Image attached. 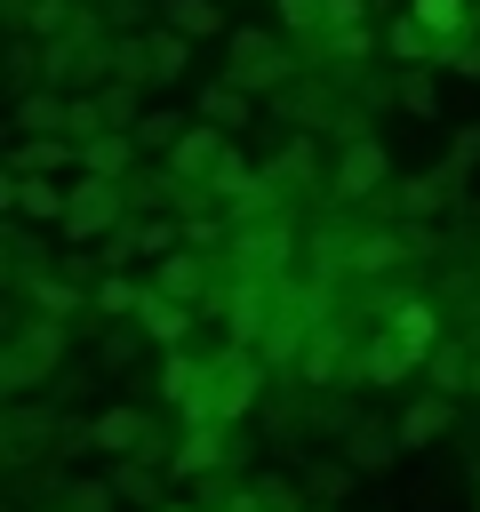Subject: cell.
I'll return each instance as SVG.
<instances>
[{
    "instance_id": "836d02e7",
    "label": "cell",
    "mask_w": 480,
    "mask_h": 512,
    "mask_svg": "<svg viewBox=\"0 0 480 512\" xmlns=\"http://www.w3.org/2000/svg\"><path fill=\"white\" fill-rule=\"evenodd\" d=\"M40 8H56V0H8V32H24V24L40 16Z\"/></svg>"
},
{
    "instance_id": "83f0119b",
    "label": "cell",
    "mask_w": 480,
    "mask_h": 512,
    "mask_svg": "<svg viewBox=\"0 0 480 512\" xmlns=\"http://www.w3.org/2000/svg\"><path fill=\"white\" fill-rule=\"evenodd\" d=\"M56 496H64L72 512H120V488H112V472H72Z\"/></svg>"
},
{
    "instance_id": "e575fe53",
    "label": "cell",
    "mask_w": 480,
    "mask_h": 512,
    "mask_svg": "<svg viewBox=\"0 0 480 512\" xmlns=\"http://www.w3.org/2000/svg\"><path fill=\"white\" fill-rule=\"evenodd\" d=\"M24 512H72V504H64V496H48V504H24Z\"/></svg>"
},
{
    "instance_id": "484cf974",
    "label": "cell",
    "mask_w": 480,
    "mask_h": 512,
    "mask_svg": "<svg viewBox=\"0 0 480 512\" xmlns=\"http://www.w3.org/2000/svg\"><path fill=\"white\" fill-rule=\"evenodd\" d=\"M160 24H176V32H192V40H216V32H232V16H224L216 0H160Z\"/></svg>"
},
{
    "instance_id": "30bf717a",
    "label": "cell",
    "mask_w": 480,
    "mask_h": 512,
    "mask_svg": "<svg viewBox=\"0 0 480 512\" xmlns=\"http://www.w3.org/2000/svg\"><path fill=\"white\" fill-rule=\"evenodd\" d=\"M464 200V160H448V168H424V176H400L392 184V208L408 216V224H424V216H440V208H456Z\"/></svg>"
},
{
    "instance_id": "7402d4cb",
    "label": "cell",
    "mask_w": 480,
    "mask_h": 512,
    "mask_svg": "<svg viewBox=\"0 0 480 512\" xmlns=\"http://www.w3.org/2000/svg\"><path fill=\"white\" fill-rule=\"evenodd\" d=\"M192 112H200V120H216V128H256V96H248L240 80H208Z\"/></svg>"
},
{
    "instance_id": "1f68e13d",
    "label": "cell",
    "mask_w": 480,
    "mask_h": 512,
    "mask_svg": "<svg viewBox=\"0 0 480 512\" xmlns=\"http://www.w3.org/2000/svg\"><path fill=\"white\" fill-rule=\"evenodd\" d=\"M264 176H272V184H304V176H312V144L296 136V144H288L280 160H264Z\"/></svg>"
},
{
    "instance_id": "f546056e",
    "label": "cell",
    "mask_w": 480,
    "mask_h": 512,
    "mask_svg": "<svg viewBox=\"0 0 480 512\" xmlns=\"http://www.w3.org/2000/svg\"><path fill=\"white\" fill-rule=\"evenodd\" d=\"M136 296H144V280H128V272H104V280L88 288V312L120 320V312H136Z\"/></svg>"
},
{
    "instance_id": "6da1fadb",
    "label": "cell",
    "mask_w": 480,
    "mask_h": 512,
    "mask_svg": "<svg viewBox=\"0 0 480 512\" xmlns=\"http://www.w3.org/2000/svg\"><path fill=\"white\" fill-rule=\"evenodd\" d=\"M264 368L272 360L256 344H216V352L176 344L160 360V400L184 408V416H200V424H240L256 408V392H264Z\"/></svg>"
},
{
    "instance_id": "7c38bea8",
    "label": "cell",
    "mask_w": 480,
    "mask_h": 512,
    "mask_svg": "<svg viewBox=\"0 0 480 512\" xmlns=\"http://www.w3.org/2000/svg\"><path fill=\"white\" fill-rule=\"evenodd\" d=\"M128 320H136L160 352L192 344V304H184V296H168V288H152V280H144V296H136V312H128Z\"/></svg>"
},
{
    "instance_id": "4dcf8cb0",
    "label": "cell",
    "mask_w": 480,
    "mask_h": 512,
    "mask_svg": "<svg viewBox=\"0 0 480 512\" xmlns=\"http://www.w3.org/2000/svg\"><path fill=\"white\" fill-rule=\"evenodd\" d=\"M184 128H192L184 112H144V120H136V144H144V152H168Z\"/></svg>"
},
{
    "instance_id": "d6986e66",
    "label": "cell",
    "mask_w": 480,
    "mask_h": 512,
    "mask_svg": "<svg viewBox=\"0 0 480 512\" xmlns=\"http://www.w3.org/2000/svg\"><path fill=\"white\" fill-rule=\"evenodd\" d=\"M64 120H72V96L64 88H24L16 96V136H64Z\"/></svg>"
},
{
    "instance_id": "603a6c76",
    "label": "cell",
    "mask_w": 480,
    "mask_h": 512,
    "mask_svg": "<svg viewBox=\"0 0 480 512\" xmlns=\"http://www.w3.org/2000/svg\"><path fill=\"white\" fill-rule=\"evenodd\" d=\"M384 56H400V64H432V56H440V40L424 32V16H416V8H400V16L384 24Z\"/></svg>"
},
{
    "instance_id": "52a82bcc",
    "label": "cell",
    "mask_w": 480,
    "mask_h": 512,
    "mask_svg": "<svg viewBox=\"0 0 480 512\" xmlns=\"http://www.w3.org/2000/svg\"><path fill=\"white\" fill-rule=\"evenodd\" d=\"M128 224V184H112V176H72V208H64V248H96L104 232H120Z\"/></svg>"
},
{
    "instance_id": "44dd1931",
    "label": "cell",
    "mask_w": 480,
    "mask_h": 512,
    "mask_svg": "<svg viewBox=\"0 0 480 512\" xmlns=\"http://www.w3.org/2000/svg\"><path fill=\"white\" fill-rule=\"evenodd\" d=\"M448 424H456V392H424L400 408V448H432Z\"/></svg>"
},
{
    "instance_id": "cb8c5ba5",
    "label": "cell",
    "mask_w": 480,
    "mask_h": 512,
    "mask_svg": "<svg viewBox=\"0 0 480 512\" xmlns=\"http://www.w3.org/2000/svg\"><path fill=\"white\" fill-rule=\"evenodd\" d=\"M440 64H400V80H392V104L400 112H416V120H440V80H432Z\"/></svg>"
},
{
    "instance_id": "f1b7e54d",
    "label": "cell",
    "mask_w": 480,
    "mask_h": 512,
    "mask_svg": "<svg viewBox=\"0 0 480 512\" xmlns=\"http://www.w3.org/2000/svg\"><path fill=\"white\" fill-rule=\"evenodd\" d=\"M424 376H432V392H464V376H472V344L440 336V352L424 360Z\"/></svg>"
},
{
    "instance_id": "e0dca14e",
    "label": "cell",
    "mask_w": 480,
    "mask_h": 512,
    "mask_svg": "<svg viewBox=\"0 0 480 512\" xmlns=\"http://www.w3.org/2000/svg\"><path fill=\"white\" fill-rule=\"evenodd\" d=\"M344 456L360 464V480H368V472H384V464L400 456V424H376V416H352V424H344Z\"/></svg>"
},
{
    "instance_id": "9a60e30c",
    "label": "cell",
    "mask_w": 480,
    "mask_h": 512,
    "mask_svg": "<svg viewBox=\"0 0 480 512\" xmlns=\"http://www.w3.org/2000/svg\"><path fill=\"white\" fill-rule=\"evenodd\" d=\"M168 464H152V456H112V488H120V504L128 512H160L168 504Z\"/></svg>"
},
{
    "instance_id": "8fae6325",
    "label": "cell",
    "mask_w": 480,
    "mask_h": 512,
    "mask_svg": "<svg viewBox=\"0 0 480 512\" xmlns=\"http://www.w3.org/2000/svg\"><path fill=\"white\" fill-rule=\"evenodd\" d=\"M224 152H232V128H216V120H200V112H192V128H184V136H176L160 160H168V176H184V184H208V168H216Z\"/></svg>"
},
{
    "instance_id": "d590c367",
    "label": "cell",
    "mask_w": 480,
    "mask_h": 512,
    "mask_svg": "<svg viewBox=\"0 0 480 512\" xmlns=\"http://www.w3.org/2000/svg\"><path fill=\"white\" fill-rule=\"evenodd\" d=\"M160 512H224V504H160Z\"/></svg>"
},
{
    "instance_id": "74e56055",
    "label": "cell",
    "mask_w": 480,
    "mask_h": 512,
    "mask_svg": "<svg viewBox=\"0 0 480 512\" xmlns=\"http://www.w3.org/2000/svg\"><path fill=\"white\" fill-rule=\"evenodd\" d=\"M472 280H480V248H472Z\"/></svg>"
},
{
    "instance_id": "277c9868",
    "label": "cell",
    "mask_w": 480,
    "mask_h": 512,
    "mask_svg": "<svg viewBox=\"0 0 480 512\" xmlns=\"http://www.w3.org/2000/svg\"><path fill=\"white\" fill-rule=\"evenodd\" d=\"M64 344H72V328H64L56 312L8 320V336H0V392L24 400V392H40V384H56V376H64Z\"/></svg>"
},
{
    "instance_id": "5b68a950",
    "label": "cell",
    "mask_w": 480,
    "mask_h": 512,
    "mask_svg": "<svg viewBox=\"0 0 480 512\" xmlns=\"http://www.w3.org/2000/svg\"><path fill=\"white\" fill-rule=\"evenodd\" d=\"M48 448H88V416H64V400H8V416H0V456L8 464H32V456H48Z\"/></svg>"
},
{
    "instance_id": "9c48e42d",
    "label": "cell",
    "mask_w": 480,
    "mask_h": 512,
    "mask_svg": "<svg viewBox=\"0 0 480 512\" xmlns=\"http://www.w3.org/2000/svg\"><path fill=\"white\" fill-rule=\"evenodd\" d=\"M0 208L24 216V224H64V208H72V176H24V168H0Z\"/></svg>"
},
{
    "instance_id": "4fadbf2b",
    "label": "cell",
    "mask_w": 480,
    "mask_h": 512,
    "mask_svg": "<svg viewBox=\"0 0 480 512\" xmlns=\"http://www.w3.org/2000/svg\"><path fill=\"white\" fill-rule=\"evenodd\" d=\"M232 424H200V416H184V432H176V448H168V472L176 480H200V472H216L224 456H232V440H224Z\"/></svg>"
},
{
    "instance_id": "7a4b0ae2",
    "label": "cell",
    "mask_w": 480,
    "mask_h": 512,
    "mask_svg": "<svg viewBox=\"0 0 480 512\" xmlns=\"http://www.w3.org/2000/svg\"><path fill=\"white\" fill-rule=\"evenodd\" d=\"M440 352V304L432 296H384L376 336L352 352V384H400Z\"/></svg>"
},
{
    "instance_id": "4316f807",
    "label": "cell",
    "mask_w": 480,
    "mask_h": 512,
    "mask_svg": "<svg viewBox=\"0 0 480 512\" xmlns=\"http://www.w3.org/2000/svg\"><path fill=\"white\" fill-rule=\"evenodd\" d=\"M408 8L424 16V32H432V40H464V32L480 24V8H472V0H408Z\"/></svg>"
},
{
    "instance_id": "3957f363",
    "label": "cell",
    "mask_w": 480,
    "mask_h": 512,
    "mask_svg": "<svg viewBox=\"0 0 480 512\" xmlns=\"http://www.w3.org/2000/svg\"><path fill=\"white\" fill-rule=\"evenodd\" d=\"M304 64L312 56H304L296 32H272V24H232L224 32V80H240L248 96H280Z\"/></svg>"
},
{
    "instance_id": "5bb4252c",
    "label": "cell",
    "mask_w": 480,
    "mask_h": 512,
    "mask_svg": "<svg viewBox=\"0 0 480 512\" xmlns=\"http://www.w3.org/2000/svg\"><path fill=\"white\" fill-rule=\"evenodd\" d=\"M144 280H152V288H168V296H184V304H200V296H208V280H216V256H200V248L184 240V248H168Z\"/></svg>"
},
{
    "instance_id": "8d00e7d4",
    "label": "cell",
    "mask_w": 480,
    "mask_h": 512,
    "mask_svg": "<svg viewBox=\"0 0 480 512\" xmlns=\"http://www.w3.org/2000/svg\"><path fill=\"white\" fill-rule=\"evenodd\" d=\"M472 504H480V464H472Z\"/></svg>"
},
{
    "instance_id": "8992f818",
    "label": "cell",
    "mask_w": 480,
    "mask_h": 512,
    "mask_svg": "<svg viewBox=\"0 0 480 512\" xmlns=\"http://www.w3.org/2000/svg\"><path fill=\"white\" fill-rule=\"evenodd\" d=\"M392 152H384V136H336V168H328V192H336V208H392Z\"/></svg>"
},
{
    "instance_id": "d4e9b609",
    "label": "cell",
    "mask_w": 480,
    "mask_h": 512,
    "mask_svg": "<svg viewBox=\"0 0 480 512\" xmlns=\"http://www.w3.org/2000/svg\"><path fill=\"white\" fill-rule=\"evenodd\" d=\"M352 480H360V464H352V456H312V464H304V496H312V504L352 496Z\"/></svg>"
},
{
    "instance_id": "d6a6232c",
    "label": "cell",
    "mask_w": 480,
    "mask_h": 512,
    "mask_svg": "<svg viewBox=\"0 0 480 512\" xmlns=\"http://www.w3.org/2000/svg\"><path fill=\"white\" fill-rule=\"evenodd\" d=\"M136 336H144V328H112V336H104V368H128V360H136Z\"/></svg>"
},
{
    "instance_id": "ac0fdd59",
    "label": "cell",
    "mask_w": 480,
    "mask_h": 512,
    "mask_svg": "<svg viewBox=\"0 0 480 512\" xmlns=\"http://www.w3.org/2000/svg\"><path fill=\"white\" fill-rule=\"evenodd\" d=\"M224 512H304V488L280 480V472H248V480L224 496Z\"/></svg>"
},
{
    "instance_id": "ba28073f",
    "label": "cell",
    "mask_w": 480,
    "mask_h": 512,
    "mask_svg": "<svg viewBox=\"0 0 480 512\" xmlns=\"http://www.w3.org/2000/svg\"><path fill=\"white\" fill-rule=\"evenodd\" d=\"M88 448H112V456H152V464H168V432H160V416L152 408H96L88 416Z\"/></svg>"
},
{
    "instance_id": "ffe728a7",
    "label": "cell",
    "mask_w": 480,
    "mask_h": 512,
    "mask_svg": "<svg viewBox=\"0 0 480 512\" xmlns=\"http://www.w3.org/2000/svg\"><path fill=\"white\" fill-rule=\"evenodd\" d=\"M136 152H144V144H136L128 128H104V136H88V144H80V168H88V176L128 184V176H136Z\"/></svg>"
},
{
    "instance_id": "2e32d148",
    "label": "cell",
    "mask_w": 480,
    "mask_h": 512,
    "mask_svg": "<svg viewBox=\"0 0 480 512\" xmlns=\"http://www.w3.org/2000/svg\"><path fill=\"white\" fill-rule=\"evenodd\" d=\"M8 168H24V176H80V144L72 136H16Z\"/></svg>"
}]
</instances>
